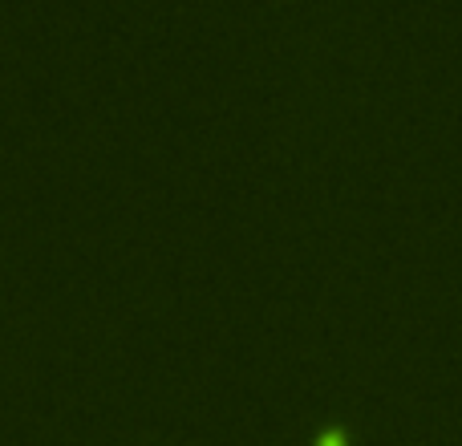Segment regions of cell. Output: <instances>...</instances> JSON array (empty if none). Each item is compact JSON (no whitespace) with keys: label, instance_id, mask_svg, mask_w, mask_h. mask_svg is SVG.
Returning a JSON list of instances; mask_svg holds the SVG:
<instances>
[{"label":"cell","instance_id":"1","mask_svg":"<svg viewBox=\"0 0 462 446\" xmlns=\"http://www.w3.org/2000/svg\"><path fill=\"white\" fill-rule=\"evenodd\" d=\"M317 446H345V434H341V431H325V434L317 439Z\"/></svg>","mask_w":462,"mask_h":446}]
</instances>
